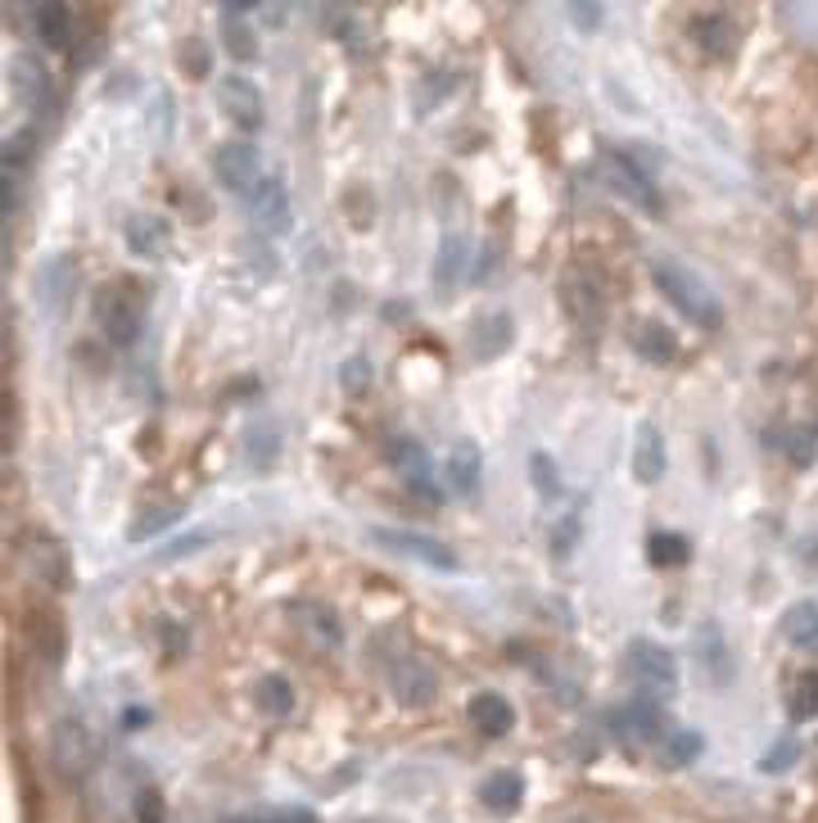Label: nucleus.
Instances as JSON below:
<instances>
[{
    "mask_svg": "<svg viewBox=\"0 0 818 823\" xmlns=\"http://www.w3.org/2000/svg\"><path fill=\"white\" fill-rule=\"evenodd\" d=\"M36 36H42L46 50H68L72 42V19L64 5H42L36 10Z\"/></svg>",
    "mask_w": 818,
    "mask_h": 823,
    "instance_id": "nucleus-29",
    "label": "nucleus"
},
{
    "mask_svg": "<svg viewBox=\"0 0 818 823\" xmlns=\"http://www.w3.org/2000/svg\"><path fill=\"white\" fill-rule=\"evenodd\" d=\"M443 475H448L453 494L457 498H470L479 489V475H485V462H479V443L475 439H457L453 453L443 458Z\"/></svg>",
    "mask_w": 818,
    "mask_h": 823,
    "instance_id": "nucleus-13",
    "label": "nucleus"
},
{
    "mask_svg": "<svg viewBox=\"0 0 818 823\" xmlns=\"http://www.w3.org/2000/svg\"><path fill=\"white\" fill-rule=\"evenodd\" d=\"M217 104L236 127H245V132L263 127V91H258L249 78H227V82H221L217 87Z\"/></svg>",
    "mask_w": 818,
    "mask_h": 823,
    "instance_id": "nucleus-7",
    "label": "nucleus"
},
{
    "mask_svg": "<svg viewBox=\"0 0 818 823\" xmlns=\"http://www.w3.org/2000/svg\"><path fill=\"white\" fill-rule=\"evenodd\" d=\"M10 78H14V87L27 95V100H42V95H50V72H46V64L36 59V55H14V64H10Z\"/></svg>",
    "mask_w": 818,
    "mask_h": 823,
    "instance_id": "nucleus-28",
    "label": "nucleus"
},
{
    "mask_svg": "<svg viewBox=\"0 0 818 823\" xmlns=\"http://www.w3.org/2000/svg\"><path fill=\"white\" fill-rule=\"evenodd\" d=\"M561 298L575 322H602V290L588 281V272H566Z\"/></svg>",
    "mask_w": 818,
    "mask_h": 823,
    "instance_id": "nucleus-22",
    "label": "nucleus"
},
{
    "mask_svg": "<svg viewBox=\"0 0 818 823\" xmlns=\"http://www.w3.org/2000/svg\"><path fill=\"white\" fill-rule=\"evenodd\" d=\"M611 724H615V733L634 737V742H656V733H660V710H656L651 701H628V706H620L615 715H611Z\"/></svg>",
    "mask_w": 818,
    "mask_h": 823,
    "instance_id": "nucleus-24",
    "label": "nucleus"
},
{
    "mask_svg": "<svg viewBox=\"0 0 818 823\" xmlns=\"http://www.w3.org/2000/svg\"><path fill=\"white\" fill-rule=\"evenodd\" d=\"M213 543V534H191V539H177L172 548H163L159 556L163 561H177V556H185V552H200V548H208Z\"/></svg>",
    "mask_w": 818,
    "mask_h": 823,
    "instance_id": "nucleus-42",
    "label": "nucleus"
},
{
    "mask_svg": "<svg viewBox=\"0 0 818 823\" xmlns=\"http://www.w3.org/2000/svg\"><path fill=\"white\" fill-rule=\"evenodd\" d=\"M701 746H705V737H701V733H692V729H679L674 737H669L664 756H669V765H692V760L701 756Z\"/></svg>",
    "mask_w": 818,
    "mask_h": 823,
    "instance_id": "nucleus-37",
    "label": "nucleus"
},
{
    "mask_svg": "<svg viewBox=\"0 0 818 823\" xmlns=\"http://www.w3.org/2000/svg\"><path fill=\"white\" fill-rule=\"evenodd\" d=\"M628 669H634L638 688L651 692V697H674L679 692V661H674V652L651 643V639L628 643Z\"/></svg>",
    "mask_w": 818,
    "mask_h": 823,
    "instance_id": "nucleus-3",
    "label": "nucleus"
},
{
    "mask_svg": "<svg viewBox=\"0 0 818 823\" xmlns=\"http://www.w3.org/2000/svg\"><path fill=\"white\" fill-rule=\"evenodd\" d=\"M647 556H651V566H688V556H692V543L683 534H651L647 539Z\"/></svg>",
    "mask_w": 818,
    "mask_h": 823,
    "instance_id": "nucleus-32",
    "label": "nucleus"
},
{
    "mask_svg": "<svg viewBox=\"0 0 818 823\" xmlns=\"http://www.w3.org/2000/svg\"><path fill=\"white\" fill-rule=\"evenodd\" d=\"M692 42H696L705 55H728V50L737 46L732 14H696V19H692Z\"/></svg>",
    "mask_w": 818,
    "mask_h": 823,
    "instance_id": "nucleus-23",
    "label": "nucleus"
},
{
    "mask_svg": "<svg viewBox=\"0 0 818 823\" xmlns=\"http://www.w3.org/2000/svg\"><path fill=\"white\" fill-rule=\"evenodd\" d=\"M27 566L42 575L50 588H64V584H68V552H64L55 539H46V534H32V539H27Z\"/></svg>",
    "mask_w": 818,
    "mask_h": 823,
    "instance_id": "nucleus-19",
    "label": "nucleus"
},
{
    "mask_svg": "<svg viewBox=\"0 0 818 823\" xmlns=\"http://www.w3.org/2000/svg\"><path fill=\"white\" fill-rule=\"evenodd\" d=\"M651 281H656V290L669 298V304H674L688 322H696L701 330H719L724 326V308H719L715 290L705 285L696 272H688L683 263H674V258L651 263Z\"/></svg>",
    "mask_w": 818,
    "mask_h": 823,
    "instance_id": "nucleus-1",
    "label": "nucleus"
},
{
    "mask_svg": "<svg viewBox=\"0 0 818 823\" xmlns=\"http://www.w3.org/2000/svg\"><path fill=\"white\" fill-rule=\"evenodd\" d=\"M155 629H159V643L168 647V656H181V652H185V643H191V639H185V629H181L177 620H159Z\"/></svg>",
    "mask_w": 818,
    "mask_h": 823,
    "instance_id": "nucleus-41",
    "label": "nucleus"
},
{
    "mask_svg": "<svg viewBox=\"0 0 818 823\" xmlns=\"http://www.w3.org/2000/svg\"><path fill=\"white\" fill-rule=\"evenodd\" d=\"M515 345V326L507 313H485L470 322V353L475 362H493Z\"/></svg>",
    "mask_w": 818,
    "mask_h": 823,
    "instance_id": "nucleus-11",
    "label": "nucleus"
},
{
    "mask_svg": "<svg viewBox=\"0 0 818 823\" xmlns=\"http://www.w3.org/2000/svg\"><path fill=\"white\" fill-rule=\"evenodd\" d=\"M253 701H258V710H263V715H289L294 710V688L281 679V675H263L258 679V688H253Z\"/></svg>",
    "mask_w": 818,
    "mask_h": 823,
    "instance_id": "nucleus-31",
    "label": "nucleus"
},
{
    "mask_svg": "<svg viewBox=\"0 0 818 823\" xmlns=\"http://www.w3.org/2000/svg\"><path fill=\"white\" fill-rule=\"evenodd\" d=\"M100 326H104V340L114 349H132L140 340V308L132 298H100Z\"/></svg>",
    "mask_w": 818,
    "mask_h": 823,
    "instance_id": "nucleus-12",
    "label": "nucleus"
},
{
    "mask_svg": "<svg viewBox=\"0 0 818 823\" xmlns=\"http://www.w3.org/2000/svg\"><path fill=\"white\" fill-rule=\"evenodd\" d=\"M783 633L792 647H805L818 656V607L814 602H796L787 616H783Z\"/></svg>",
    "mask_w": 818,
    "mask_h": 823,
    "instance_id": "nucleus-27",
    "label": "nucleus"
},
{
    "mask_svg": "<svg viewBox=\"0 0 818 823\" xmlns=\"http://www.w3.org/2000/svg\"><path fill=\"white\" fill-rule=\"evenodd\" d=\"M177 64H181V72H185V78H195V82H200V78H208V68H213V55H208V46L200 42V36H191V42L181 46V59H177Z\"/></svg>",
    "mask_w": 818,
    "mask_h": 823,
    "instance_id": "nucleus-36",
    "label": "nucleus"
},
{
    "mask_svg": "<svg viewBox=\"0 0 818 823\" xmlns=\"http://www.w3.org/2000/svg\"><path fill=\"white\" fill-rule=\"evenodd\" d=\"M389 688H394V697H398L402 706H430V701H434V692H439V679H434V669H430L425 661L407 656V661H398V665H394Z\"/></svg>",
    "mask_w": 818,
    "mask_h": 823,
    "instance_id": "nucleus-10",
    "label": "nucleus"
},
{
    "mask_svg": "<svg viewBox=\"0 0 818 823\" xmlns=\"http://www.w3.org/2000/svg\"><path fill=\"white\" fill-rule=\"evenodd\" d=\"M389 462L417 484V494H421V498H430V503L439 498V494H430V458H425V448H421L417 439H402V435L389 439Z\"/></svg>",
    "mask_w": 818,
    "mask_h": 823,
    "instance_id": "nucleus-18",
    "label": "nucleus"
},
{
    "mask_svg": "<svg viewBox=\"0 0 818 823\" xmlns=\"http://www.w3.org/2000/svg\"><path fill=\"white\" fill-rule=\"evenodd\" d=\"M289 620H299L321 647H340L344 643V629H340V616L321 602H289Z\"/></svg>",
    "mask_w": 818,
    "mask_h": 823,
    "instance_id": "nucleus-20",
    "label": "nucleus"
},
{
    "mask_svg": "<svg viewBox=\"0 0 818 823\" xmlns=\"http://www.w3.org/2000/svg\"><path fill=\"white\" fill-rule=\"evenodd\" d=\"M638 353L647 362H669V358L679 353V335L669 330L664 322H643L638 326Z\"/></svg>",
    "mask_w": 818,
    "mask_h": 823,
    "instance_id": "nucleus-30",
    "label": "nucleus"
},
{
    "mask_svg": "<svg viewBox=\"0 0 818 823\" xmlns=\"http://www.w3.org/2000/svg\"><path fill=\"white\" fill-rule=\"evenodd\" d=\"M796 756H800V746H796L792 737H783V742H777V746H773V752H769V756H764L760 765H764L769 774H777V769H787V765H792Z\"/></svg>",
    "mask_w": 818,
    "mask_h": 823,
    "instance_id": "nucleus-40",
    "label": "nucleus"
},
{
    "mask_svg": "<svg viewBox=\"0 0 818 823\" xmlns=\"http://www.w3.org/2000/svg\"><path fill=\"white\" fill-rule=\"evenodd\" d=\"M371 543L394 552V556H407V561H421L430 571H457L462 561L448 543H439L430 534H417V530H371Z\"/></svg>",
    "mask_w": 818,
    "mask_h": 823,
    "instance_id": "nucleus-4",
    "label": "nucleus"
},
{
    "mask_svg": "<svg viewBox=\"0 0 818 823\" xmlns=\"http://www.w3.org/2000/svg\"><path fill=\"white\" fill-rule=\"evenodd\" d=\"M177 520H181V507H150V511H140V516L132 520L127 539H132V543H145V539H155V534L172 530Z\"/></svg>",
    "mask_w": 818,
    "mask_h": 823,
    "instance_id": "nucleus-34",
    "label": "nucleus"
},
{
    "mask_svg": "<svg viewBox=\"0 0 818 823\" xmlns=\"http://www.w3.org/2000/svg\"><path fill=\"white\" fill-rule=\"evenodd\" d=\"M168 240H172L168 217H159V213H132V217H127V249H132L136 258H159V253H168Z\"/></svg>",
    "mask_w": 818,
    "mask_h": 823,
    "instance_id": "nucleus-14",
    "label": "nucleus"
},
{
    "mask_svg": "<svg viewBox=\"0 0 818 823\" xmlns=\"http://www.w3.org/2000/svg\"><path fill=\"white\" fill-rule=\"evenodd\" d=\"M340 381H344V394H366L371 390V362L366 358H349L344 367H340Z\"/></svg>",
    "mask_w": 818,
    "mask_h": 823,
    "instance_id": "nucleus-38",
    "label": "nucleus"
},
{
    "mask_svg": "<svg viewBox=\"0 0 818 823\" xmlns=\"http://www.w3.org/2000/svg\"><path fill=\"white\" fill-rule=\"evenodd\" d=\"M660 475H664V435H660V426L643 421L634 435V480L660 484Z\"/></svg>",
    "mask_w": 818,
    "mask_h": 823,
    "instance_id": "nucleus-17",
    "label": "nucleus"
},
{
    "mask_svg": "<svg viewBox=\"0 0 818 823\" xmlns=\"http://www.w3.org/2000/svg\"><path fill=\"white\" fill-rule=\"evenodd\" d=\"M136 819L140 823H163V797L155 788H140L136 792Z\"/></svg>",
    "mask_w": 818,
    "mask_h": 823,
    "instance_id": "nucleus-39",
    "label": "nucleus"
},
{
    "mask_svg": "<svg viewBox=\"0 0 818 823\" xmlns=\"http://www.w3.org/2000/svg\"><path fill=\"white\" fill-rule=\"evenodd\" d=\"M100 760V737L82 720H59L50 733V765L59 778H87Z\"/></svg>",
    "mask_w": 818,
    "mask_h": 823,
    "instance_id": "nucleus-2",
    "label": "nucleus"
},
{
    "mask_svg": "<svg viewBox=\"0 0 818 823\" xmlns=\"http://www.w3.org/2000/svg\"><path fill=\"white\" fill-rule=\"evenodd\" d=\"M470 724L485 737H507L515 729V706L502 692H475L470 697Z\"/></svg>",
    "mask_w": 818,
    "mask_h": 823,
    "instance_id": "nucleus-16",
    "label": "nucleus"
},
{
    "mask_svg": "<svg viewBox=\"0 0 818 823\" xmlns=\"http://www.w3.org/2000/svg\"><path fill=\"white\" fill-rule=\"evenodd\" d=\"M466 258H470V240L462 232L443 236L439 240V253H434V290L439 294H453L466 277Z\"/></svg>",
    "mask_w": 818,
    "mask_h": 823,
    "instance_id": "nucleus-15",
    "label": "nucleus"
},
{
    "mask_svg": "<svg viewBox=\"0 0 818 823\" xmlns=\"http://www.w3.org/2000/svg\"><path fill=\"white\" fill-rule=\"evenodd\" d=\"M606 177H611V185L624 195V200H634L643 213H660V200H656V185H651V177L628 159V155H606Z\"/></svg>",
    "mask_w": 818,
    "mask_h": 823,
    "instance_id": "nucleus-8",
    "label": "nucleus"
},
{
    "mask_svg": "<svg viewBox=\"0 0 818 823\" xmlns=\"http://www.w3.org/2000/svg\"><path fill=\"white\" fill-rule=\"evenodd\" d=\"M787 715L792 720H818V669L800 675L787 692Z\"/></svg>",
    "mask_w": 818,
    "mask_h": 823,
    "instance_id": "nucleus-33",
    "label": "nucleus"
},
{
    "mask_svg": "<svg viewBox=\"0 0 818 823\" xmlns=\"http://www.w3.org/2000/svg\"><path fill=\"white\" fill-rule=\"evenodd\" d=\"M692 656H696V665L705 669V679H711V684H728V679H732V652H728L724 629H719L715 620H705V624L696 629Z\"/></svg>",
    "mask_w": 818,
    "mask_h": 823,
    "instance_id": "nucleus-9",
    "label": "nucleus"
},
{
    "mask_svg": "<svg viewBox=\"0 0 818 823\" xmlns=\"http://www.w3.org/2000/svg\"><path fill=\"white\" fill-rule=\"evenodd\" d=\"M253 823H317L308 810H272V814H253Z\"/></svg>",
    "mask_w": 818,
    "mask_h": 823,
    "instance_id": "nucleus-44",
    "label": "nucleus"
},
{
    "mask_svg": "<svg viewBox=\"0 0 818 823\" xmlns=\"http://www.w3.org/2000/svg\"><path fill=\"white\" fill-rule=\"evenodd\" d=\"M479 801H485L489 810L498 814H511L520 801H525V778H520L515 769H498L485 778V788H479Z\"/></svg>",
    "mask_w": 818,
    "mask_h": 823,
    "instance_id": "nucleus-25",
    "label": "nucleus"
},
{
    "mask_svg": "<svg viewBox=\"0 0 818 823\" xmlns=\"http://www.w3.org/2000/svg\"><path fill=\"white\" fill-rule=\"evenodd\" d=\"M68 268H72V258L59 253V258H50V263H42V272H36V294H42L55 313H64L68 290H72V272Z\"/></svg>",
    "mask_w": 818,
    "mask_h": 823,
    "instance_id": "nucleus-26",
    "label": "nucleus"
},
{
    "mask_svg": "<svg viewBox=\"0 0 818 823\" xmlns=\"http://www.w3.org/2000/svg\"><path fill=\"white\" fill-rule=\"evenodd\" d=\"M213 172L227 191H258L263 185V155L249 145V140H227L213 149Z\"/></svg>",
    "mask_w": 818,
    "mask_h": 823,
    "instance_id": "nucleus-5",
    "label": "nucleus"
},
{
    "mask_svg": "<svg viewBox=\"0 0 818 823\" xmlns=\"http://www.w3.org/2000/svg\"><path fill=\"white\" fill-rule=\"evenodd\" d=\"M575 534H579V516H566V520H561V534L552 539V548H556V552H566V548L575 543Z\"/></svg>",
    "mask_w": 818,
    "mask_h": 823,
    "instance_id": "nucleus-45",
    "label": "nucleus"
},
{
    "mask_svg": "<svg viewBox=\"0 0 818 823\" xmlns=\"http://www.w3.org/2000/svg\"><path fill=\"white\" fill-rule=\"evenodd\" d=\"M570 14H575V23H579L583 32H598V27H602V5H583V0H575Z\"/></svg>",
    "mask_w": 818,
    "mask_h": 823,
    "instance_id": "nucleus-43",
    "label": "nucleus"
},
{
    "mask_svg": "<svg viewBox=\"0 0 818 823\" xmlns=\"http://www.w3.org/2000/svg\"><path fill=\"white\" fill-rule=\"evenodd\" d=\"M245 10H253V5H221V46H227V55L240 59V64L258 59V36H253V27L240 19Z\"/></svg>",
    "mask_w": 818,
    "mask_h": 823,
    "instance_id": "nucleus-21",
    "label": "nucleus"
},
{
    "mask_svg": "<svg viewBox=\"0 0 818 823\" xmlns=\"http://www.w3.org/2000/svg\"><path fill=\"white\" fill-rule=\"evenodd\" d=\"M530 484H534V494H538L543 503L561 498V471H556L552 453H534V458H530Z\"/></svg>",
    "mask_w": 818,
    "mask_h": 823,
    "instance_id": "nucleus-35",
    "label": "nucleus"
},
{
    "mask_svg": "<svg viewBox=\"0 0 818 823\" xmlns=\"http://www.w3.org/2000/svg\"><path fill=\"white\" fill-rule=\"evenodd\" d=\"M249 222H253L258 236H289L294 208H289V191H285L276 177H268V181L249 195Z\"/></svg>",
    "mask_w": 818,
    "mask_h": 823,
    "instance_id": "nucleus-6",
    "label": "nucleus"
}]
</instances>
